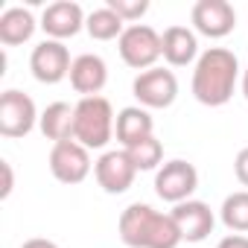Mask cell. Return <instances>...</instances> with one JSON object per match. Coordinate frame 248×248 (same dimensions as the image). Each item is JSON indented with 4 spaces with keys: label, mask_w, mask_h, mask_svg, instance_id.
<instances>
[{
    "label": "cell",
    "mask_w": 248,
    "mask_h": 248,
    "mask_svg": "<svg viewBox=\"0 0 248 248\" xmlns=\"http://www.w3.org/2000/svg\"><path fill=\"white\" fill-rule=\"evenodd\" d=\"M239 82V62L225 47H207L193 67V96L207 108L231 102Z\"/></svg>",
    "instance_id": "cell-1"
},
{
    "label": "cell",
    "mask_w": 248,
    "mask_h": 248,
    "mask_svg": "<svg viewBox=\"0 0 248 248\" xmlns=\"http://www.w3.org/2000/svg\"><path fill=\"white\" fill-rule=\"evenodd\" d=\"M117 228H120V239L129 248H178L184 242L172 216L143 202H135L123 210Z\"/></svg>",
    "instance_id": "cell-2"
},
{
    "label": "cell",
    "mask_w": 248,
    "mask_h": 248,
    "mask_svg": "<svg viewBox=\"0 0 248 248\" xmlns=\"http://www.w3.org/2000/svg\"><path fill=\"white\" fill-rule=\"evenodd\" d=\"M114 108L105 96H82L76 102V132L73 140H79L85 149H105L114 138Z\"/></svg>",
    "instance_id": "cell-3"
},
{
    "label": "cell",
    "mask_w": 248,
    "mask_h": 248,
    "mask_svg": "<svg viewBox=\"0 0 248 248\" xmlns=\"http://www.w3.org/2000/svg\"><path fill=\"white\" fill-rule=\"evenodd\" d=\"M117 50H120L123 62H126L132 70H140V73L158 67V59L164 56L161 35L149 24H132V27H126V32L117 38Z\"/></svg>",
    "instance_id": "cell-4"
},
{
    "label": "cell",
    "mask_w": 248,
    "mask_h": 248,
    "mask_svg": "<svg viewBox=\"0 0 248 248\" xmlns=\"http://www.w3.org/2000/svg\"><path fill=\"white\" fill-rule=\"evenodd\" d=\"M38 108L32 102L30 93L24 91H3L0 93V135L9 138V140H18V138H27L35 123H38Z\"/></svg>",
    "instance_id": "cell-5"
},
{
    "label": "cell",
    "mask_w": 248,
    "mask_h": 248,
    "mask_svg": "<svg viewBox=\"0 0 248 248\" xmlns=\"http://www.w3.org/2000/svg\"><path fill=\"white\" fill-rule=\"evenodd\" d=\"M196 190H199V170L190 161L172 158V161L161 164V170L155 172V193H158V199H164L170 204H181V202L193 199Z\"/></svg>",
    "instance_id": "cell-6"
},
{
    "label": "cell",
    "mask_w": 248,
    "mask_h": 248,
    "mask_svg": "<svg viewBox=\"0 0 248 248\" xmlns=\"http://www.w3.org/2000/svg\"><path fill=\"white\" fill-rule=\"evenodd\" d=\"M132 93L146 111L149 108H170L178 96V79L167 67H152V70H143L135 76Z\"/></svg>",
    "instance_id": "cell-7"
},
{
    "label": "cell",
    "mask_w": 248,
    "mask_h": 248,
    "mask_svg": "<svg viewBox=\"0 0 248 248\" xmlns=\"http://www.w3.org/2000/svg\"><path fill=\"white\" fill-rule=\"evenodd\" d=\"M70 67H73V59H70V50L64 47V41L44 38L41 44L32 47L30 70L41 85H59L62 79L70 76Z\"/></svg>",
    "instance_id": "cell-8"
},
{
    "label": "cell",
    "mask_w": 248,
    "mask_h": 248,
    "mask_svg": "<svg viewBox=\"0 0 248 248\" xmlns=\"http://www.w3.org/2000/svg\"><path fill=\"white\" fill-rule=\"evenodd\" d=\"M50 172L62 184H82L91 175V149L79 140H62L50 149Z\"/></svg>",
    "instance_id": "cell-9"
},
{
    "label": "cell",
    "mask_w": 248,
    "mask_h": 248,
    "mask_svg": "<svg viewBox=\"0 0 248 248\" xmlns=\"http://www.w3.org/2000/svg\"><path fill=\"white\" fill-rule=\"evenodd\" d=\"M93 175H96V184L108 196H120L135 184L138 170H135L126 149H108L93 161Z\"/></svg>",
    "instance_id": "cell-10"
},
{
    "label": "cell",
    "mask_w": 248,
    "mask_h": 248,
    "mask_svg": "<svg viewBox=\"0 0 248 248\" xmlns=\"http://www.w3.org/2000/svg\"><path fill=\"white\" fill-rule=\"evenodd\" d=\"M193 32L204 38H225L236 27V12L228 0H199L190 12Z\"/></svg>",
    "instance_id": "cell-11"
},
{
    "label": "cell",
    "mask_w": 248,
    "mask_h": 248,
    "mask_svg": "<svg viewBox=\"0 0 248 248\" xmlns=\"http://www.w3.org/2000/svg\"><path fill=\"white\" fill-rule=\"evenodd\" d=\"M178 233L184 242H202L213 233V225H216V216L210 210V204L199 202V199H187L181 204H172L170 210Z\"/></svg>",
    "instance_id": "cell-12"
},
{
    "label": "cell",
    "mask_w": 248,
    "mask_h": 248,
    "mask_svg": "<svg viewBox=\"0 0 248 248\" xmlns=\"http://www.w3.org/2000/svg\"><path fill=\"white\" fill-rule=\"evenodd\" d=\"M85 21L88 15L82 12L79 3L73 0H59V3H50L41 15V30L47 38L53 41H64V38H73L85 30Z\"/></svg>",
    "instance_id": "cell-13"
},
{
    "label": "cell",
    "mask_w": 248,
    "mask_h": 248,
    "mask_svg": "<svg viewBox=\"0 0 248 248\" xmlns=\"http://www.w3.org/2000/svg\"><path fill=\"white\" fill-rule=\"evenodd\" d=\"M161 50H164V62L170 67H187L193 62H199V35L190 27H167L161 35Z\"/></svg>",
    "instance_id": "cell-14"
},
{
    "label": "cell",
    "mask_w": 248,
    "mask_h": 248,
    "mask_svg": "<svg viewBox=\"0 0 248 248\" xmlns=\"http://www.w3.org/2000/svg\"><path fill=\"white\" fill-rule=\"evenodd\" d=\"M108 82V64L102 56L96 53H82L73 59V67H70V85L76 93L82 96H99V91L105 88Z\"/></svg>",
    "instance_id": "cell-15"
},
{
    "label": "cell",
    "mask_w": 248,
    "mask_h": 248,
    "mask_svg": "<svg viewBox=\"0 0 248 248\" xmlns=\"http://www.w3.org/2000/svg\"><path fill=\"white\" fill-rule=\"evenodd\" d=\"M152 132H155V120H152V114L143 105H129V108H123L117 114L114 135H117L123 149H129V146L152 138Z\"/></svg>",
    "instance_id": "cell-16"
},
{
    "label": "cell",
    "mask_w": 248,
    "mask_h": 248,
    "mask_svg": "<svg viewBox=\"0 0 248 248\" xmlns=\"http://www.w3.org/2000/svg\"><path fill=\"white\" fill-rule=\"evenodd\" d=\"M38 129L53 143L73 140V132H76V105H67V102L47 105L41 111V117H38Z\"/></svg>",
    "instance_id": "cell-17"
},
{
    "label": "cell",
    "mask_w": 248,
    "mask_h": 248,
    "mask_svg": "<svg viewBox=\"0 0 248 248\" xmlns=\"http://www.w3.org/2000/svg\"><path fill=\"white\" fill-rule=\"evenodd\" d=\"M35 15L24 6H9L3 15H0V44L6 47H18V44H27L32 35H35Z\"/></svg>",
    "instance_id": "cell-18"
},
{
    "label": "cell",
    "mask_w": 248,
    "mask_h": 248,
    "mask_svg": "<svg viewBox=\"0 0 248 248\" xmlns=\"http://www.w3.org/2000/svg\"><path fill=\"white\" fill-rule=\"evenodd\" d=\"M85 30L93 41H111V38H120L123 32H126V21H123L114 9L108 6H99L88 15L85 21Z\"/></svg>",
    "instance_id": "cell-19"
},
{
    "label": "cell",
    "mask_w": 248,
    "mask_h": 248,
    "mask_svg": "<svg viewBox=\"0 0 248 248\" xmlns=\"http://www.w3.org/2000/svg\"><path fill=\"white\" fill-rule=\"evenodd\" d=\"M219 219L231 233H248V190H236L225 196L219 207Z\"/></svg>",
    "instance_id": "cell-20"
},
{
    "label": "cell",
    "mask_w": 248,
    "mask_h": 248,
    "mask_svg": "<svg viewBox=\"0 0 248 248\" xmlns=\"http://www.w3.org/2000/svg\"><path fill=\"white\" fill-rule=\"evenodd\" d=\"M126 152H129V158H132V164H135L138 172L161 170V161H164V143H161L155 135L146 138V140H140V143H135V146H129Z\"/></svg>",
    "instance_id": "cell-21"
},
{
    "label": "cell",
    "mask_w": 248,
    "mask_h": 248,
    "mask_svg": "<svg viewBox=\"0 0 248 248\" xmlns=\"http://www.w3.org/2000/svg\"><path fill=\"white\" fill-rule=\"evenodd\" d=\"M105 6H108V9H114L123 21L132 27L135 21H140V18L149 12V0H108Z\"/></svg>",
    "instance_id": "cell-22"
},
{
    "label": "cell",
    "mask_w": 248,
    "mask_h": 248,
    "mask_svg": "<svg viewBox=\"0 0 248 248\" xmlns=\"http://www.w3.org/2000/svg\"><path fill=\"white\" fill-rule=\"evenodd\" d=\"M233 175H236V181L242 187H248V146L236 152V158H233Z\"/></svg>",
    "instance_id": "cell-23"
},
{
    "label": "cell",
    "mask_w": 248,
    "mask_h": 248,
    "mask_svg": "<svg viewBox=\"0 0 248 248\" xmlns=\"http://www.w3.org/2000/svg\"><path fill=\"white\" fill-rule=\"evenodd\" d=\"M0 172H3V187H0V199H9L12 187H15V175H12V164L0 161Z\"/></svg>",
    "instance_id": "cell-24"
},
{
    "label": "cell",
    "mask_w": 248,
    "mask_h": 248,
    "mask_svg": "<svg viewBox=\"0 0 248 248\" xmlns=\"http://www.w3.org/2000/svg\"><path fill=\"white\" fill-rule=\"evenodd\" d=\"M216 248H248V236L245 233H228V236L219 239Z\"/></svg>",
    "instance_id": "cell-25"
},
{
    "label": "cell",
    "mask_w": 248,
    "mask_h": 248,
    "mask_svg": "<svg viewBox=\"0 0 248 248\" xmlns=\"http://www.w3.org/2000/svg\"><path fill=\"white\" fill-rule=\"evenodd\" d=\"M21 248H59L53 239H44V236H35V239H27Z\"/></svg>",
    "instance_id": "cell-26"
},
{
    "label": "cell",
    "mask_w": 248,
    "mask_h": 248,
    "mask_svg": "<svg viewBox=\"0 0 248 248\" xmlns=\"http://www.w3.org/2000/svg\"><path fill=\"white\" fill-rule=\"evenodd\" d=\"M242 96L248 99V64H245V70H242Z\"/></svg>",
    "instance_id": "cell-27"
}]
</instances>
